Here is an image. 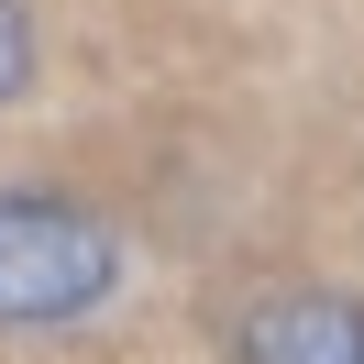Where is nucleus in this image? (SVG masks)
Segmentation results:
<instances>
[{"label": "nucleus", "mask_w": 364, "mask_h": 364, "mask_svg": "<svg viewBox=\"0 0 364 364\" xmlns=\"http://www.w3.org/2000/svg\"><path fill=\"white\" fill-rule=\"evenodd\" d=\"M122 276L111 221L45 199V188H0V331H45V320L100 309Z\"/></svg>", "instance_id": "obj_1"}, {"label": "nucleus", "mask_w": 364, "mask_h": 364, "mask_svg": "<svg viewBox=\"0 0 364 364\" xmlns=\"http://www.w3.org/2000/svg\"><path fill=\"white\" fill-rule=\"evenodd\" d=\"M232 353L243 364H364V309L331 287H276L232 320Z\"/></svg>", "instance_id": "obj_2"}, {"label": "nucleus", "mask_w": 364, "mask_h": 364, "mask_svg": "<svg viewBox=\"0 0 364 364\" xmlns=\"http://www.w3.org/2000/svg\"><path fill=\"white\" fill-rule=\"evenodd\" d=\"M33 77V23H23V0H0V100Z\"/></svg>", "instance_id": "obj_3"}]
</instances>
